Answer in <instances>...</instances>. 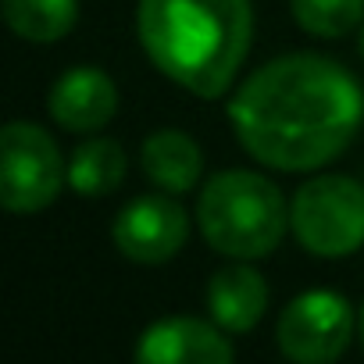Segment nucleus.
<instances>
[{
  "mask_svg": "<svg viewBox=\"0 0 364 364\" xmlns=\"http://www.w3.org/2000/svg\"><path fill=\"white\" fill-rule=\"evenodd\" d=\"M296 26L318 40H339L364 22V0H289Z\"/></svg>",
  "mask_w": 364,
  "mask_h": 364,
  "instance_id": "nucleus-14",
  "label": "nucleus"
},
{
  "mask_svg": "<svg viewBox=\"0 0 364 364\" xmlns=\"http://www.w3.org/2000/svg\"><path fill=\"white\" fill-rule=\"evenodd\" d=\"M197 218L204 240L218 254L236 261L268 257L272 250H279L289 225L279 186L247 168L218 171L215 178H208V186L200 190Z\"/></svg>",
  "mask_w": 364,
  "mask_h": 364,
  "instance_id": "nucleus-3",
  "label": "nucleus"
},
{
  "mask_svg": "<svg viewBox=\"0 0 364 364\" xmlns=\"http://www.w3.org/2000/svg\"><path fill=\"white\" fill-rule=\"evenodd\" d=\"M289 229L314 257H350L364 247V186L350 175H314L289 204Z\"/></svg>",
  "mask_w": 364,
  "mask_h": 364,
  "instance_id": "nucleus-4",
  "label": "nucleus"
},
{
  "mask_svg": "<svg viewBox=\"0 0 364 364\" xmlns=\"http://www.w3.org/2000/svg\"><path fill=\"white\" fill-rule=\"evenodd\" d=\"M4 22L29 43H58L79 22V0H0Z\"/></svg>",
  "mask_w": 364,
  "mask_h": 364,
  "instance_id": "nucleus-13",
  "label": "nucleus"
},
{
  "mask_svg": "<svg viewBox=\"0 0 364 364\" xmlns=\"http://www.w3.org/2000/svg\"><path fill=\"white\" fill-rule=\"evenodd\" d=\"M125 178V150L114 139H86L68 161V186L79 197H107Z\"/></svg>",
  "mask_w": 364,
  "mask_h": 364,
  "instance_id": "nucleus-12",
  "label": "nucleus"
},
{
  "mask_svg": "<svg viewBox=\"0 0 364 364\" xmlns=\"http://www.w3.org/2000/svg\"><path fill=\"white\" fill-rule=\"evenodd\" d=\"M136 33L157 72L218 100L250 54L254 8L250 0H139Z\"/></svg>",
  "mask_w": 364,
  "mask_h": 364,
  "instance_id": "nucleus-2",
  "label": "nucleus"
},
{
  "mask_svg": "<svg viewBox=\"0 0 364 364\" xmlns=\"http://www.w3.org/2000/svg\"><path fill=\"white\" fill-rule=\"evenodd\" d=\"M232 357L225 328L200 318H161L136 343L139 364H229Z\"/></svg>",
  "mask_w": 364,
  "mask_h": 364,
  "instance_id": "nucleus-8",
  "label": "nucleus"
},
{
  "mask_svg": "<svg viewBox=\"0 0 364 364\" xmlns=\"http://www.w3.org/2000/svg\"><path fill=\"white\" fill-rule=\"evenodd\" d=\"M68 178L58 139L33 125L11 122L0 132V204L15 215L43 211L58 200Z\"/></svg>",
  "mask_w": 364,
  "mask_h": 364,
  "instance_id": "nucleus-5",
  "label": "nucleus"
},
{
  "mask_svg": "<svg viewBox=\"0 0 364 364\" xmlns=\"http://www.w3.org/2000/svg\"><path fill=\"white\" fill-rule=\"evenodd\" d=\"M357 336H360V346H364V307H360V318H357Z\"/></svg>",
  "mask_w": 364,
  "mask_h": 364,
  "instance_id": "nucleus-15",
  "label": "nucleus"
},
{
  "mask_svg": "<svg viewBox=\"0 0 364 364\" xmlns=\"http://www.w3.org/2000/svg\"><path fill=\"white\" fill-rule=\"evenodd\" d=\"M47 111L68 132H97L118 114V90L100 68H68L50 86Z\"/></svg>",
  "mask_w": 364,
  "mask_h": 364,
  "instance_id": "nucleus-9",
  "label": "nucleus"
},
{
  "mask_svg": "<svg viewBox=\"0 0 364 364\" xmlns=\"http://www.w3.org/2000/svg\"><path fill=\"white\" fill-rule=\"evenodd\" d=\"M229 122L254 161L279 171H314L360 132L364 90L332 58L286 54L236 90Z\"/></svg>",
  "mask_w": 364,
  "mask_h": 364,
  "instance_id": "nucleus-1",
  "label": "nucleus"
},
{
  "mask_svg": "<svg viewBox=\"0 0 364 364\" xmlns=\"http://www.w3.org/2000/svg\"><path fill=\"white\" fill-rule=\"evenodd\" d=\"M353 336V311L350 300L332 289H311L289 300L279 314V350L296 364H328L343 357Z\"/></svg>",
  "mask_w": 364,
  "mask_h": 364,
  "instance_id": "nucleus-6",
  "label": "nucleus"
},
{
  "mask_svg": "<svg viewBox=\"0 0 364 364\" xmlns=\"http://www.w3.org/2000/svg\"><path fill=\"white\" fill-rule=\"evenodd\" d=\"M139 164L146 171V178L164 193H190L200 171H204V154L193 143L190 132L182 129H157L154 136H146L143 150H139Z\"/></svg>",
  "mask_w": 364,
  "mask_h": 364,
  "instance_id": "nucleus-11",
  "label": "nucleus"
},
{
  "mask_svg": "<svg viewBox=\"0 0 364 364\" xmlns=\"http://www.w3.org/2000/svg\"><path fill=\"white\" fill-rule=\"evenodd\" d=\"M208 307L225 332H250L268 307L264 275L250 264H229L215 272L208 282Z\"/></svg>",
  "mask_w": 364,
  "mask_h": 364,
  "instance_id": "nucleus-10",
  "label": "nucleus"
},
{
  "mask_svg": "<svg viewBox=\"0 0 364 364\" xmlns=\"http://www.w3.org/2000/svg\"><path fill=\"white\" fill-rule=\"evenodd\" d=\"M111 240L122 250V257H129L136 264H164L186 247L190 218L178 200L146 193V197L129 200L118 211V218L111 225Z\"/></svg>",
  "mask_w": 364,
  "mask_h": 364,
  "instance_id": "nucleus-7",
  "label": "nucleus"
},
{
  "mask_svg": "<svg viewBox=\"0 0 364 364\" xmlns=\"http://www.w3.org/2000/svg\"><path fill=\"white\" fill-rule=\"evenodd\" d=\"M360 58H364V29H360Z\"/></svg>",
  "mask_w": 364,
  "mask_h": 364,
  "instance_id": "nucleus-16",
  "label": "nucleus"
}]
</instances>
